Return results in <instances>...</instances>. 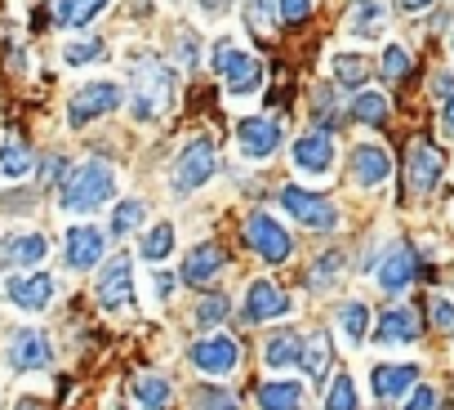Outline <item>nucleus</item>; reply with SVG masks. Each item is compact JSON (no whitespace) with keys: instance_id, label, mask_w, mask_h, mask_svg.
Listing matches in <instances>:
<instances>
[{"instance_id":"c9c22d12","label":"nucleus","mask_w":454,"mask_h":410,"mask_svg":"<svg viewBox=\"0 0 454 410\" xmlns=\"http://www.w3.org/2000/svg\"><path fill=\"white\" fill-rule=\"evenodd\" d=\"M325 410H356V383H352V375H339V379L330 383Z\"/></svg>"},{"instance_id":"49530a36","label":"nucleus","mask_w":454,"mask_h":410,"mask_svg":"<svg viewBox=\"0 0 454 410\" xmlns=\"http://www.w3.org/2000/svg\"><path fill=\"white\" fill-rule=\"evenodd\" d=\"M237 50H232V36H223V41H214V67L223 72L227 67V59H232Z\"/></svg>"},{"instance_id":"4be33fe9","label":"nucleus","mask_w":454,"mask_h":410,"mask_svg":"<svg viewBox=\"0 0 454 410\" xmlns=\"http://www.w3.org/2000/svg\"><path fill=\"white\" fill-rule=\"evenodd\" d=\"M218 268H223V250H218V246H196V250L183 259V281H187V286H205V281H214Z\"/></svg>"},{"instance_id":"58836bf2","label":"nucleus","mask_w":454,"mask_h":410,"mask_svg":"<svg viewBox=\"0 0 454 410\" xmlns=\"http://www.w3.org/2000/svg\"><path fill=\"white\" fill-rule=\"evenodd\" d=\"M277 19H281L286 28L308 23V19H312V0H277Z\"/></svg>"},{"instance_id":"f03ea898","label":"nucleus","mask_w":454,"mask_h":410,"mask_svg":"<svg viewBox=\"0 0 454 410\" xmlns=\"http://www.w3.org/2000/svg\"><path fill=\"white\" fill-rule=\"evenodd\" d=\"M107 196H116V174H112V165H103V161H81V165L63 178V187H59V205H63L67 215L98 210Z\"/></svg>"},{"instance_id":"c85d7f7f","label":"nucleus","mask_w":454,"mask_h":410,"mask_svg":"<svg viewBox=\"0 0 454 410\" xmlns=\"http://www.w3.org/2000/svg\"><path fill=\"white\" fill-rule=\"evenodd\" d=\"M27 170H32V152H27L23 138H5V143H0V174H5V178H23Z\"/></svg>"},{"instance_id":"2f4dec72","label":"nucleus","mask_w":454,"mask_h":410,"mask_svg":"<svg viewBox=\"0 0 454 410\" xmlns=\"http://www.w3.org/2000/svg\"><path fill=\"white\" fill-rule=\"evenodd\" d=\"M352 116H356L361 125H383V121H387V99H383V94H356Z\"/></svg>"},{"instance_id":"de8ad7c7","label":"nucleus","mask_w":454,"mask_h":410,"mask_svg":"<svg viewBox=\"0 0 454 410\" xmlns=\"http://www.w3.org/2000/svg\"><path fill=\"white\" fill-rule=\"evenodd\" d=\"M441 125H445V134L454 138V94L445 99V107H441Z\"/></svg>"},{"instance_id":"2eb2a0df","label":"nucleus","mask_w":454,"mask_h":410,"mask_svg":"<svg viewBox=\"0 0 454 410\" xmlns=\"http://www.w3.org/2000/svg\"><path fill=\"white\" fill-rule=\"evenodd\" d=\"M63 259H67V268L72 272H85V268H94L98 259H103V250H107V241H103V233L98 228H67V237H63Z\"/></svg>"},{"instance_id":"dca6fc26","label":"nucleus","mask_w":454,"mask_h":410,"mask_svg":"<svg viewBox=\"0 0 454 410\" xmlns=\"http://www.w3.org/2000/svg\"><path fill=\"white\" fill-rule=\"evenodd\" d=\"M294 165L303 174H325L334 165V138L325 130H312V134L294 138Z\"/></svg>"},{"instance_id":"8fccbe9b","label":"nucleus","mask_w":454,"mask_h":410,"mask_svg":"<svg viewBox=\"0 0 454 410\" xmlns=\"http://www.w3.org/2000/svg\"><path fill=\"white\" fill-rule=\"evenodd\" d=\"M19 410H32V401H23V406H19Z\"/></svg>"},{"instance_id":"423d86ee","label":"nucleus","mask_w":454,"mask_h":410,"mask_svg":"<svg viewBox=\"0 0 454 410\" xmlns=\"http://www.w3.org/2000/svg\"><path fill=\"white\" fill-rule=\"evenodd\" d=\"M281 205H286V215L299 219L303 228H317V233H334L339 228V210L330 201L303 192V187H281Z\"/></svg>"},{"instance_id":"a18cd8bd","label":"nucleus","mask_w":454,"mask_h":410,"mask_svg":"<svg viewBox=\"0 0 454 410\" xmlns=\"http://www.w3.org/2000/svg\"><path fill=\"white\" fill-rule=\"evenodd\" d=\"M405 410H436V392H432V388H414Z\"/></svg>"},{"instance_id":"6e6552de","label":"nucleus","mask_w":454,"mask_h":410,"mask_svg":"<svg viewBox=\"0 0 454 410\" xmlns=\"http://www.w3.org/2000/svg\"><path fill=\"white\" fill-rule=\"evenodd\" d=\"M441 170H445V156L427 138H414L405 147V183H410V192H432L441 183Z\"/></svg>"},{"instance_id":"c756f323","label":"nucleus","mask_w":454,"mask_h":410,"mask_svg":"<svg viewBox=\"0 0 454 410\" xmlns=\"http://www.w3.org/2000/svg\"><path fill=\"white\" fill-rule=\"evenodd\" d=\"M330 72H334L339 85H348V90H361V85L370 81V63H365L361 54H334Z\"/></svg>"},{"instance_id":"393cba45","label":"nucleus","mask_w":454,"mask_h":410,"mask_svg":"<svg viewBox=\"0 0 454 410\" xmlns=\"http://www.w3.org/2000/svg\"><path fill=\"white\" fill-rule=\"evenodd\" d=\"M169 397H174L169 379H160V375H138V379H134V401H138V410H169Z\"/></svg>"},{"instance_id":"7c9ffc66","label":"nucleus","mask_w":454,"mask_h":410,"mask_svg":"<svg viewBox=\"0 0 454 410\" xmlns=\"http://www.w3.org/2000/svg\"><path fill=\"white\" fill-rule=\"evenodd\" d=\"M138 255H143L147 264H165V259L174 255V228H169V224H156V228L143 237Z\"/></svg>"},{"instance_id":"cd10ccee","label":"nucleus","mask_w":454,"mask_h":410,"mask_svg":"<svg viewBox=\"0 0 454 410\" xmlns=\"http://www.w3.org/2000/svg\"><path fill=\"white\" fill-rule=\"evenodd\" d=\"M339 330H343V339L356 348V343H365V335H370V308L361 304V299H348L343 308H339Z\"/></svg>"},{"instance_id":"f8f14e48","label":"nucleus","mask_w":454,"mask_h":410,"mask_svg":"<svg viewBox=\"0 0 454 410\" xmlns=\"http://www.w3.org/2000/svg\"><path fill=\"white\" fill-rule=\"evenodd\" d=\"M50 361H54V348L36 326H23L10 335V366L14 370H45Z\"/></svg>"},{"instance_id":"ea45409f","label":"nucleus","mask_w":454,"mask_h":410,"mask_svg":"<svg viewBox=\"0 0 454 410\" xmlns=\"http://www.w3.org/2000/svg\"><path fill=\"white\" fill-rule=\"evenodd\" d=\"M405 72H410V54H405L401 45H387V50H383V76H387V81H401Z\"/></svg>"},{"instance_id":"20e7f679","label":"nucleus","mask_w":454,"mask_h":410,"mask_svg":"<svg viewBox=\"0 0 454 410\" xmlns=\"http://www.w3.org/2000/svg\"><path fill=\"white\" fill-rule=\"evenodd\" d=\"M246 241H250V250H254V255H263L268 264H286V259L294 255L290 233H286L268 210H254V215L246 219Z\"/></svg>"},{"instance_id":"a211bd4d","label":"nucleus","mask_w":454,"mask_h":410,"mask_svg":"<svg viewBox=\"0 0 454 410\" xmlns=\"http://www.w3.org/2000/svg\"><path fill=\"white\" fill-rule=\"evenodd\" d=\"M370 383H374V397H383V401H392V397H405V392H410V388L419 383V366H414V361H396V366H374Z\"/></svg>"},{"instance_id":"c03bdc74","label":"nucleus","mask_w":454,"mask_h":410,"mask_svg":"<svg viewBox=\"0 0 454 410\" xmlns=\"http://www.w3.org/2000/svg\"><path fill=\"white\" fill-rule=\"evenodd\" d=\"M196 59H200V50H196V36H192V32H183V36H178V63L192 72V67H196Z\"/></svg>"},{"instance_id":"72a5a7b5","label":"nucleus","mask_w":454,"mask_h":410,"mask_svg":"<svg viewBox=\"0 0 454 410\" xmlns=\"http://www.w3.org/2000/svg\"><path fill=\"white\" fill-rule=\"evenodd\" d=\"M138 219H143V201H121L116 210H112V237L134 233V228H138Z\"/></svg>"},{"instance_id":"37998d69","label":"nucleus","mask_w":454,"mask_h":410,"mask_svg":"<svg viewBox=\"0 0 454 410\" xmlns=\"http://www.w3.org/2000/svg\"><path fill=\"white\" fill-rule=\"evenodd\" d=\"M427 312H432V326L436 330H454V304L445 295H432L427 299Z\"/></svg>"},{"instance_id":"473e14b6","label":"nucleus","mask_w":454,"mask_h":410,"mask_svg":"<svg viewBox=\"0 0 454 410\" xmlns=\"http://www.w3.org/2000/svg\"><path fill=\"white\" fill-rule=\"evenodd\" d=\"M303 366H308V375H317V379L330 370V339H325L321 330L303 343Z\"/></svg>"},{"instance_id":"5701e85b","label":"nucleus","mask_w":454,"mask_h":410,"mask_svg":"<svg viewBox=\"0 0 454 410\" xmlns=\"http://www.w3.org/2000/svg\"><path fill=\"white\" fill-rule=\"evenodd\" d=\"M263 357H268V366H272V370L303 366V339H299L294 330H286V335H272V339H268V348H263Z\"/></svg>"},{"instance_id":"aec40b11","label":"nucleus","mask_w":454,"mask_h":410,"mask_svg":"<svg viewBox=\"0 0 454 410\" xmlns=\"http://www.w3.org/2000/svg\"><path fill=\"white\" fill-rule=\"evenodd\" d=\"M374 335H379V343H414V339H419V317H414V308H387Z\"/></svg>"},{"instance_id":"7ed1b4c3","label":"nucleus","mask_w":454,"mask_h":410,"mask_svg":"<svg viewBox=\"0 0 454 410\" xmlns=\"http://www.w3.org/2000/svg\"><path fill=\"white\" fill-rule=\"evenodd\" d=\"M116 107H121V85H116V81H94V85H85V90L72 94V103H67V125L81 130V125H90V121L116 112Z\"/></svg>"},{"instance_id":"0eeeda50","label":"nucleus","mask_w":454,"mask_h":410,"mask_svg":"<svg viewBox=\"0 0 454 410\" xmlns=\"http://www.w3.org/2000/svg\"><path fill=\"white\" fill-rule=\"evenodd\" d=\"M98 308L103 312H125L129 304H134V264L125 259V255H116L107 268H103V277H98Z\"/></svg>"},{"instance_id":"bb28decb","label":"nucleus","mask_w":454,"mask_h":410,"mask_svg":"<svg viewBox=\"0 0 454 410\" xmlns=\"http://www.w3.org/2000/svg\"><path fill=\"white\" fill-rule=\"evenodd\" d=\"M0 259H10V264H23V268H36L45 259V237L41 233H23V237H10L5 241V255Z\"/></svg>"},{"instance_id":"4468645a","label":"nucleus","mask_w":454,"mask_h":410,"mask_svg":"<svg viewBox=\"0 0 454 410\" xmlns=\"http://www.w3.org/2000/svg\"><path fill=\"white\" fill-rule=\"evenodd\" d=\"M246 321L250 326H259V321H272V317H286L290 312V299H286V290L281 286H272V281H250V290H246Z\"/></svg>"},{"instance_id":"9d476101","label":"nucleus","mask_w":454,"mask_h":410,"mask_svg":"<svg viewBox=\"0 0 454 410\" xmlns=\"http://www.w3.org/2000/svg\"><path fill=\"white\" fill-rule=\"evenodd\" d=\"M223 76V90L232 94V99H250V94H259L263 90V81H268V67H263V59L259 54H232L227 59V67L218 72Z\"/></svg>"},{"instance_id":"f3484780","label":"nucleus","mask_w":454,"mask_h":410,"mask_svg":"<svg viewBox=\"0 0 454 410\" xmlns=\"http://www.w3.org/2000/svg\"><path fill=\"white\" fill-rule=\"evenodd\" d=\"M387 174H392V156L379 143H356V152H352V183L379 187V183H387Z\"/></svg>"},{"instance_id":"b1692460","label":"nucleus","mask_w":454,"mask_h":410,"mask_svg":"<svg viewBox=\"0 0 454 410\" xmlns=\"http://www.w3.org/2000/svg\"><path fill=\"white\" fill-rule=\"evenodd\" d=\"M383 28H387V10L379 5V0H365V5H356L352 19H348V32H352L356 41H374Z\"/></svg>"},{"instance_id":"ddd939ff","label":"nucleus","mask_w":454,"mask_h":410,"mask_svg":"<svg viewBox=\"0 0 454 410\" xmlns=\"http://www.w3.org/2000/svg\"><path fill=\"white\" fill-rule=\"evenodd\" d=\"M5 295H10V304H14L19 312H45V308L54 304V277H45V272L14 277V281L5 286Z\"/></svg>"},{"instance_id":"09e8293b","label":"nucleus","mask_w":454,"mask_h":410,"mask_svg":"<svg viewBox=\"0 0 454 410\" xmlns=\"http://www.w3.org/2000/svg\"><path fill=\"white\" fill-rule=\"evenodd\" d=\"M427 5H432V0H401V10H405V14H423Z\"/></svg>"},{"instance_id":"6ab92c4d","label":"nucleus","mask_w":454,"mask_h":410,"mask_svg":"<svg viewBox=\"0 0 454 410\" xmlns=\"http://www.w3.org/2000/svg\"><path fill=\"white\" fill-rule=\"evenodd\" d=\"M410 277H414V255H410V246H392V250L383 255V264H379V286H383L387 295H401V290L410 286Z\"/></svg>"},{"instance_id":"79ce46f5","label":"nucleus","mask_w":454,"mask_h":410,"mask_svg":"<svg viewBox=\"0 0 454 410\" xmlns=\"http://www.w3.org/2000/svg\"><path fill=\"white\" fill-rule=\"evenodd\" d=\"M272 14H277V0H246V19H250L259 32L272 28Z\"/></svg>"},{"instance_id":"39448f33","label":"nucleus","mask_w":454,"mask_h":410,"mask_svg":"<svg viewBox=\"0 0 454 410\" xmlns=\"http://www.w3.org/2000/svg\"><path fill=\"white\" fill-rule=\"evenodd\" d=\"M214 165H218V147H214V138H192V143L178 152L174 187H178V192H196L200 183H209Z\"/></svg>"},{"instance_id":"412c9836","label":"nucleus","mask_w":454,"mask_h":410,"mask_svg":"<svg viewBox=\"0 0 454 410\" xmlns=\"http://www.w3.org/2000/svg\"><path fill=\"white\" fill-rule=\"evenodd\" d=\"M107 5H112V0H50V14H54V23H63V28H85V23H94Z\"/></svg>"},{"instance_id":"9b49d317","label":"nucleus","mask_w":454,"mask_h":410,"mask_svg":"<svg viewBox=\"0 0 454 410\" xmlns=\"http://www.w3.org/2000/svg\"><path fill=\"white\" fill-rule=\"evenodd\" d=\"M237 143L250 161H268L281 147V125L268 116H246V121H237Z\"/></svg>"},{"instance_id":"e433bc0d","label":"nucleus","mask_w":454,"mask_h":410,"mask_svg":"<svg viewBox=\"0 0 454 410\" xmlns=\"http://www.w3.org/2000/svg\"><path fill=\"white\" fill-rule=\"evenodd\" d=\"M339 268H343V255H339V250H330L325 259H317V264H312V286H317V290H325V286L339 277Z\"/></svg>"},{"instance_id":"f704fd0d","label":"nucleus","mask_w":454,"mask_h":410,"mask_svg":"<svg viewBox=\"0 0 454 410\" xmlns=\"http://www.w3.org/2000/svg\"><path fill=\"white\" fill-rule=\"evenodd\" d=\"M94 59H103V41H98V36L72 41V45L63 50V63H67V67H81V63H94Z\"/></svg>"},{"instance_id":"a878e982","label":"nucleus","mask_w":454,"mask_h":410,"mask_svg":"<svg viewBox=\"0 0 454 410\" xmlns=\"http://www.w3.org/2000/svg\"><path fill=\"white\" fill-rule=\"evenodd\" d=\"M259 406L263 410H299L303 406V388L294 379H272L259 388Z\"/></svg>"},{"instance_id":"f257e3e1","label":"nucleus","mask_w":454,"mask_h":410,"mask_svg":"<svg viewBox=\"0 0 454 410\" xmlns=\"http://www.w3.org/2000/svg\"><path fill=\"white\" fill-rule=\"evenodd\" d=\"M134 94H129V112L143 125H156L169 103H174V72L156 59V54H134Z\"/></svg>"},{"instance_id":"a19ab883","label":"nucleus","mask_w":454,"mask_h":410,"mask_svg":"<svg viewBox=\"0 0 454 410\" xmlns=\"http://www.w3.org/2000/svg\"><path fill=\"white\" fill-rule=\"evenodd\" d=\"M196 410H241V406L232 401V392H223V388H205V392H196Z\"/></svg>"},{"instance_id":"1a4fd4ad","label":"nucleus","mask_w":454,"mask_h":410,"mask_svg":"<svg viewBox=\"0 0 454 410\" xmlns=\"http://www.w3.org/2000/svg\"><path fill=\"white\" fill-rule=\"evenodd\" d=\"M241 361V348L232 335H205L200 343H192V366L200 375H232Z\"/></svg>"},{"instance_id":"4c0bfd02","label":"nucleus","mask_w":454,"mask_h":410,"mask_svg":"<svg viewBox=\"0 0 454 410\" xmlns=\"http://www.w3.org/2000/svg\"><path fill=\"white\" fill-rule=\"evenodd\" d=\"M223 317H227V299L223 295H205L196 304V321L200 326H223Z\"/></svg>"}]
</instances>
